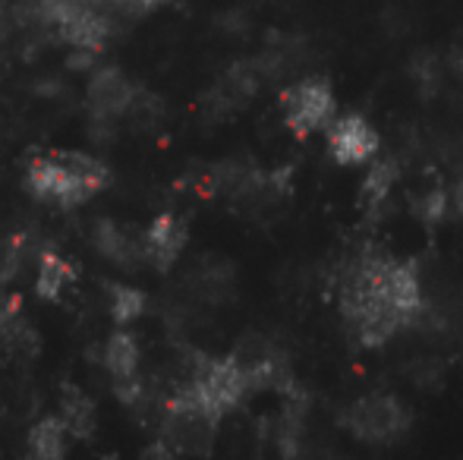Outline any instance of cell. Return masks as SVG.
Returning <instances> with one entry per match:
<instances>
[{"label": "cell", "instance_id": "cell-6", "mask_svg": "<svg viewBox=\"0 0 463 460\" xmlns=\"http://www.w3.org/2000/svg\"><path fill=\"white\" fill-rule=\"evenodd\" d=\"M335 92L325 80H303L297 86L284 89L280 95V111H284V123L297 136H309L316 129L328 127L335 117Z\"/></svg>", "mask_w": 463, "mask_h": 460}, {"label": "cell", "instance_id": "cell-24", "mask_svg": "<svg viewBox=\"0 0 463 460\" xmlns=\"http://www.w3.org/2000/svg\"><path fill=\"white\" fill-rule=\"evenodd\" d=\"M0 325H4V303H0Z\"/></svg>", "mask_w": 463, "mask_h": 460}, {"label": "cell", "instance_id": "cell-15", "mask_svg": "<svg viewBox=\"0 0 463 460\" xmlns=\"http://www.w3.org/2000/svg\"><path fill=\"white\" fill-rule=\"evenodd\" d=\"M73 277V268H70L67 258L61 256H44L42 258V268H38V296L42 300H57L63 290V284Z\"/></svg>", "mask_w": 463, "mask_h": 460}, {"label": "cell", "instance_id": "cell-16", "mask_svg": "<svg viewBox=\"0 0 463 460\" xmlns=\"http://www.w3.org/2000/svg\"><path fill=\"white\" fill-rule=\"evenodd\" d=\"M445 362L439 360V356H413V360L407 362V379L413 381L420 391H439L441 385H445Z\"/></svg>", "mask_w": 463, "mask_h": 460}, {"label": "cell", "instance_id": "cell-22", "mask_svg": "<svg viewBox=\"0 0 463 460\" xmlns=\"http://www.w3.org/2000/svg\"><path fill=\"white\" fill-rule=\"evenodd\" d=\"M448 67H451V73L463 82V42H458L448 51Z\"/></svg>", "mask_w": 463, "mask_h": 460}, {"label": "cell", "instance_id": "cell-5", "mask_svg": "<svg viewBox=\"0 0 463 460\" xmlns=\"http://www.w3.org/2000/svg\"><path fill=\"white\" fill-rule=\"evenodd\" d=\"M38 16L61 32L63 42L80 51L104 48L110 23L101 13V0H38Z\"/></svg>", "mask_w": 463, "mask_h": 460}, {"label": "cell", "instance_id": "cell-2", "mask_svg": "<svg viewBox=\"0 0 463 460\" xmlns=\"http://www.w3.org/2000/svg\"><path fill=\"white\" fill-rule=\"evenodd\" d=\"M250 391V379H246L237 356L199 360L193 369V379L171 400V417H193L218 426V419L243 404Z\"/></svg>", "mask_w": 463, "mask_h": 460}, {"label": "cell", "instance_id": "cell-9", "mask_svg": "<svg viewBox=\"0 0 463 460\" xmlns=\"http://www.w3.org/2000/svg\"><path fill=\"white\" fill-rule=\"evenodd\" d=\"M397 177H401V161H397L394 155L369 161V171H366L363 186H360V209L366 211L369 221H378V218L388 211V202H391V192H394Z\"/></svg>", "mask_w": 463, "mask_h": 460}, {"label": "cell", "instance_id": "cell-7", "mask_svg": "<svg viewBox=\"0 0 463 460\" xmlns=\"http://www.w3.org/2000/svg\"><path fill=\"white\" fill-rule=\"evenodd\" d=\"M378 146L382 139L363 114H344L328 127V152L337 164H369Z\"/></svg>", "mask_w": 463, "mask_h": 460}, {"label": "cell", "instance_id": "cell-3", "mask_svg": "<svg viewBox=\"0 0 463 460\" xmlns=\"http://www.w3.org/2000/svg\"><path fill=\"white\" fill-rule=\"evenodd\" d=\"M108 180V171L89 155L54 152L42 155L29 164V190L44 202L73 209L95 196Z\"/></svg>", "mask_w": 463, "mask_h": 460}, {"label": "cell", "instance_id": "cell-19", "mask_svg": "<svg viewBox=\"0 0 463 460\" xmlns=\"http://www.w3.org/2000/svg\"><path fill=\"white\" fill-rule=\"evenodd\" d=\"M98 246H101V249L108 252L110 258H117V262H129V256L136 252L133 239H129L127 233L114 230L110 224H101V233H98Z\"/></svg>", "mask_w": 463, "mask_h": 460}, {"label": "cell", "instance_id": "cell-21", "mask_svg": "<svg viewBox=\"0 0 463 460\" xmlns=\"http://www.w3.org/2000/svg\"><path fill=\"white\" fill-rule=\"evenodd\" d=\"M448 211L463 221V177H458L448 186Z\"/></svg>", "mask_w": 463, "mask_h": 460}, {"label": "cell", "instance_id": "cell-13", "mask_svg": "<svg viewBox=\"0 0 463 460\" xmlns=\"http://www.w3.org/2000/svg\"><path fill=\"white\" fill-rule=\"evenodd\" d=\"M89 101L98 114H117L129 105V82L123 80L114 70H104L101 76L92 82V92H89Z\"/></svg>", "mask_w": 463, "mask_h": 460}, {"label": "cell", "instance_id": "cell-23", "mask_svg": "<svg viewBox=\"0 0 463 460\" xmlns=\"http://www.w3.org/2000/svg\"><path fill=\"white\" fill-rule=\"evenodd\" d=\"M114 6H123V10H152L158 4H167V0H108Z\"/></svg>", "mask_w": 463, "mask_h": 460}, {"label": "cell", "instance_id": "cell-1", "mask_svg": "<svg viewBox=\"0 0 463 460\" xmlns=\"http://www.w3.org/2000/svg\"><path fill=\"white\" fill-rule=\"evenodd\" d=\"M341 313L363 347H382L426 313L420 271L413 262L366 252L347 265L341 281Z\"/></svg>", "mask_w": 463, "mask_h": 460}, {"label": "cell", "instance_id": "cell-18", "mask_svg": "<svg viewBox=\"0 0 463 460\" xmlns=\"http://www.w3.org/2000/svg\"><path fill=\"white\" fill-rule=\"evenodd\" d=\"M142 309H146V294L136 287H127V284H117V287H110V315H114L117 322H133L142 315Z\"/></svg>", "mask_w": 463, "mask_h": 460}, {"label": "cell", "instance_id": "cell-14", "mask_svg": "<svg viewBox=\"0 0 463 460\" xmlns=\"http://www.w3.org/2000/svg\"><path fill=\"white\" fill-rule=\"evenodd\" d=\"M410 205H413L416 221H422L426 228H439V224L451 215V211H448V186L445 183H432L426 192L410 199Z\"/></svg>", "mask_w": 463, "mask_h": 460}, {"label": "cell", "instance_id": "cell-12", "mask_svg": "<svg viewBox=\"0 0 463 460\" xmlns=\"http://www.w3.org/2000/svg\"><path fill=\"white\" fill-rule=\"evenodd\" d=\"M67 423L63 419H42V423L32 426L29 432V451L35 455L38 460H61L63 455H67Z\"/></svg>", "mask_w": 463, "mask_h": 460}, {"label": "cell", "instance_id": "cell-17", "mask_svg": "<svg viewBox=\"0 0 463 460\" xmlns=\"http://www.w3.org/2000/svg\"><path fill=\"white\" fill-rule=\"evenodd\" d=\"M63 423L73 436H89L95 429V407L86 394H76L70 391L63 398Z\"/></svg>", "mask_w": 463, "mask_h": 460}, {"label": "cell", "instance_id": "cell-4", "mask_svg": "<svg viewBox=\"0 0 463 460\" xmlns=\"http://www.w3.org/2000/svg\"><path fill=\"white\" fill-rule=\"evenodd\" d=\"M344 429L366 445H394L413 426V413L397 394H366L344 410Z\"/></svg>", "mask_w": 463, "mask_h": 460}, {"label": "cell", "instance_id": "cell-20", "mask_svg": "<svg viewBox=\"0 0 463 460\" xmlns=\"http://www.w3.org/2000/svg\"><path fill=\"white\" fill-rule=\"evenodd\" d=\"M382 25H384V32H388V35L403 38L410 32V25H413V16L407 13V6L388 4V6H384V13H382Z\"/></svg>", "mask_w": 463, "mask_h": 460}, {"label": "cell", "instance_id": "cell-8", "mask_svg": "<svg viewBox=\"0 0 463 460\" xmlns=\"http://www.w3.org/2000/svg\"><path fill=\"white\" fill-rule=\"evenodd\" d=\"M104 366L114 381V391L123 404H133L139 398V344L133 334L117 332L104 344Z\"/></svg>", "mask_w": 463, "mask_h": 460}, {"label": "cell", "instance_id": "cell-10", "mask_svg": "<svg viewBox=\"0 0 463 460\" xmlns=\"http://www.w3.org/2000/svg\"><path fill=\"white\" fill-rule=\"evenodd\" d=\"M184 246H186V224L167 211V215H161L158 221L148 228L142 252H146L158 268H171L180 252H184Z\"/></svg>", "mask_w": 463, "mask_h": 460}, {"label": "cell", "instance_id": "cell-11", "mask_svg": "<svg viewBox=\"0 0 463 460\" xmlns=\"http://www.w3.org/2000/svg\"><path fill=\"white\" fill-rule=\"evenodd\" d=\"M410 80H413L416 92L422 101H432L445 92V61H441L435 51H416L410 57Z\"/></svg>", "mask_w": 463, "mask_h": 460}]
</instances>
